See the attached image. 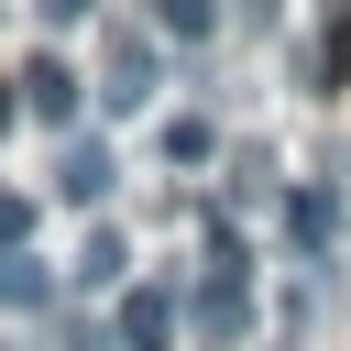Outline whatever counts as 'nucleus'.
I'll list each match as a JSON object with an SVG mask.
<instances>
[{
  "label": "nucleus",
  "mask_w": 351,
  "mask_h": 351,
  "mask_svg": "<svg viewBox=\"0 0 351 351\" xmlns=\"http://www.w3.org/2000/svg\"><path fill=\"white\" fill-rule=\"evenodd\" d=\"M11 110H22V99H11V88H0V132H11Z\"/></svg>",
  "instance_id": "9d476101"
},
{
  "label": "nucleus",
  "mask_w": 351,
  "mask_h": 351,
  "mask_svg": "<svg viewBox=\"0 0 351 351\" xmlns=\"http://www.w3.org/2000/svg\"><path fill=\"white\" fill-rule=\"evenodd\" d=\"M121 340H132V351H165V340H176V296H165V285H132V296H121Z\"/></svg>",
  "instance_id": "f257e3e1"
},
{
  "label": "nucleus",
  "mask_w": 351,
  "mask_h": 351,
  "mask_svg": "<svg viewBox=\"0 0 351 351\" xmlns=\"http://www.w3.org/2000/svg\"><path fill=\"white\" fill-rule=\"evenodd\" d=\"M0 307H44V263L33 252H0Z\"/></svg>",
  "instance_id": "39448f33"
},
{
  "label": "nucleus",
  "mask_w": 351,
  "mask_h": 351,
  "mask_svg": "<svg viewBox=\"0 0 351 351\" xmlns=\"http://www.w3.org/2000/svg\"><path fill=\"white\" fill-rule=\"evenodd\" d=\"M22 230H33V197H0V252H11Z\"/></svg>",
  "instance_id": "6e6552de"
},
{
  "label": "nucleus",
  "mask_w": 351,
  "mask_h": 351,
  "mask_svg": "<svg viewBox=\"0 0 351 351\" xmlns=\"http://www.w3.org/2000/svg\"><path fill=\"white\" fill-rule=\"evenodd\" d=\"M154 22H165L176 44H208V33H219V11H208V0H154Z\"/></svg>",
  "instance_id": "423d86ee"
},
{
  "label": "nucleus",
  "mask_w": 351,
  "mask_h": 351,
  "mask_svg": "<svg viewBox=\"0 0 351 351\" xmlns=\"http://www.w3.org/2000/svg\"><path fill=\"white\" fill-rule=\"evenodd\" d=\"M88 11H99V0H44V22H55V33H66V22H88Z\"/></svg>",
  "instance_id": "1a4fd4ad"
},
{
  "label": "nucleus",
  "mask_w": 351,
  "mask_h": 351,
  "mask_svg": "<svg viewBox=\"0 0 351 351\" xmlns=\"http://www.w3.org/2000/svg\"><path fill=\"white\" fill-rule=\"evenodd\" d=\"M55 197L99 208V197H110V154H99V143H66V165H55Z\"/></svg>",
  "instance_id": "7ed1b4c3"
},
{
  "label": "nucleus",
  "mask_w": 351,
  "mask_h": 351,
  "mask_svg": "<svg viewBox=\"0 0 351 351\" xmlns=\"http://www.w3.org/2000/svg\"><path fill=\"white\" fill-rule=\"evenodd\" d=\"M165 165H208V121H165Z\"/></svg>",
  "instance_id": "0eeeda50"
},
{
  "label": "nucleus",
  "mask_w": 351,
  "mask_h": 351,
  "mask_svg": "<svg viewBox=\"0 0 351 351\" xmlns=\"http://www.w3.org/2000/svg\"><path fill=\"white\" fill-rule=\"evenodd\" d=\"M22 110H44V121H77V77H66L55 55H33V66H22Z\"/></svg>",
  "instance_id": "f03ea898"
},
{
  "label": "nucleus",
  "mask_w": 351,
  "mask_h": 351,
  "mask_svg": "<svg viewBox=\"0 0 351 351\" xmlns=\"http://www.w3.org/2000/svg\"><path fill=\"white\" fill-rule=\"evenodd\" d=\"M99 99H110V110H143V99H154V66H143V55L121 44V55H110V88H99Z\"/></svg>",
  "instance_id": "20e7f679"
}]
</instances>
